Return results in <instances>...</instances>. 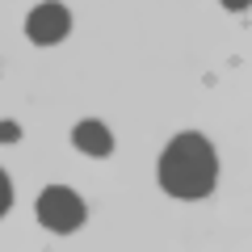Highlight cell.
Here are the masks:
<instances>
[{
	"mask_svg": "<svg viewBox=\"0 0 252 252\" xmlns=\"http://www.w3.org/2000/svg\"><path fill=\"white\" fill-rule=\"evenodd\" d=\"M219 177V156L202 135L185 130L160 156V185L172 198H206Z\"/></svg>",
	"mask_w": 252,
	"mask_h": 252,
	"instance_id": "cell-1",
	"label": "cell"
},
{
	"mask_svg": "<svg viewBox=\"0 0 252 252\" xmlns=\"http://www.w3.org/2000/svg\"><path fill=\"white\" fill-rule=\"evenodd\" d=\"M9 206H13V185H9V177H4V168H0V219L9 215Z\"/></svg>",
	"mask_w": 252,
	"mask_h": 252,
	"instance_id": "cell-5",
	"label": "cell"
},
{
	"mask_svg": "<svg viewBox=\"0 0 252 252\" xmlns=\"http://www.w3.org/2000/svg\"><path fill=\"white\" fill-rule=\"evenodd\" d=\"M38 223L51 227V231L67 235V231H80L84 219H89V206L80 202V193L67 185H46L42 193H38Z\"/></svg>",
	"mask_w": 252,
	"mask_h": 252,
	"instance_id": "cell-2",
	"label": "cell"
},
{
	"mask_svg": "<svg viewBox=\"0 0 252 252\" xmlns=\"http://www.w3.org/2000/svg\"><path fill=\"white\" fill-rule=\"evenodd\" d=\"M67 30H72V13L63 9L59 0H46L38 9H30V17H26V34H30V42H38V46L63 42Z\"/></svg>",
	"mask_w": 252,
	"mask_h": 252,
	"instance_id": "cell-3",
	"label": "cell"
},
{
	"mask_svg": "<svg viewBox=\"0 0 252 252\" xmlns=\"http://www.w3.org/2000/svg\"><path fill=\"white\" fill-rule=\"evenodd\" d=\"M248 4H252V0H223V9H231V13H244Z\"/></svg>",
	"mask_w": 252,
	"mask_h": 252,
	"instance_id": "cell-7",
	"label": "cell"
},
{
	"mask_svg": "<svg viewBox=\"0 0 252 252\" xmlns=\"http://www.w3.org/2000/svg\"><path fill=\"white\" fill-rule=\"evenodd\" d=\"M17 139H21V130H17L13 122H4V126H0V143H17Z\"/></svg>",
	"mask_w": 252,
	"mask_h": 252,
	"instance_id": "cell-6",
	"label": "cell"
},
{
	"mask_svg": "<svg viewBox=\"0 0 252 252\" xmlns=\"http://www.w3.org/2000/svg\"><path fill=\"white\" fill-rule=\"evenodd\" d=\"M72 143L80 147L84 156H97V160H105V156L114 152V135H109L105 122H97V118H84V122H76Z\"/></svg>",
	"mask_w": 252,
	"mask_h": 252,
	"instance_id": "cell-4",
	"label": "cell"
}]
</instances>
